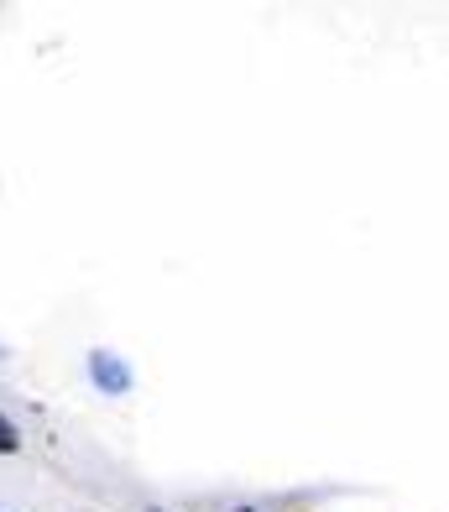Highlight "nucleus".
<instances>
[{"instance_id": "obj_2", "label": "nucleus", "mask_w": 449, "mask_h": 512, "mask_svg": "<svg viewBox=\"0 0 449 512\" xmlns=\"http://www.w3.org/2000/svg\"><path fill=\"white\" fill-rule=\"evenodd\" d=\"M0 455H16V429L0 418Z\"/></svg>"}, {"instance_id": "obj_1", "label": "nucleus", "mask_w": 449, "mask_h": 512, "mask_svg": "<svg viewBox=\"0 0 449 512\" xmlns=\"http://www.w3.org/2000/svg\"><path fill=\"white\" fill-rule=\"evenodd\" d=\"M89 377H94V387H100V392H126V387H131L126 361L110 356V351H94V356H89Z\"/></svg>"}, {"instance_id": "obj_3", "label": "nucleus", "mask_w": 449, "mask_h": 512, "mask_svg": "<svg viewBox=\"0 0 449 512\" xmlns=\"http://www.w3.org/2000/svg\"><path fill=\"white\" fill-rule=\"evenodd\" d=\"M241 512H256V507H241Z\"/></svg>"}]
</instances>
